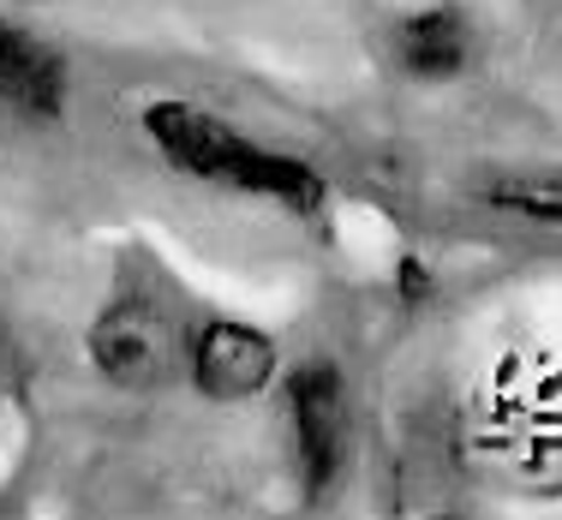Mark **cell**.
<instances>
[{"mask_svg":"<svg viewBox=\"0 0 562 520\" xmlns=\"http://www.w3.org/2000/svg\"><path fill=\"white\" fill-rule=\"evenodd\" d=\"M144 132H150V144L180 173H198L210 185H234V192L270 197L276 210H293V216H324V204H329V185L300 156L263 150L246 132L222 126L216 114L192 109V102H150L144 109Z\"/></svg>","mask_w":562,"mask_h":520,"instance_id":"cell-1","label":"cell"},{"mask_svg":"<svg viewBox=\"0 0 562 520\" xmlns=\"http://www.w3.org/2000/svg\"><path fill=\"white\" fill-rule=\"evenodd\" d=\"M186 329L173 324L156 299H114L109 312L90 324V365L126 395H150L180 371Z\"/></svg>","mask_w":562,"mask_h":520,"instance_id":"cell-2","label":"cell"},{"mask_svg":"<svg viewBox=\"0 0 562 520\" xmlns=\"http://www.w3.org/2000/svg\"><path fill=\"white\" fill-rule=\"evenodd\" d=\"M288 425H293V461H300L305 497H324L347 455V389L336 365L312 359L288 377Z\"/></svg>","mask_w":562,"mask_h":520,"instance_id":"cell-3","label":"cell"},{"mask_svg":"<svg viewBox=\"0 0 562 520\" xmlns=\"http://www.w3.org/2000/svg\"><path fill=\"white\" fill-rule=\"evenodd\" d=\"M192 383L210 402H251L276 383V341L251 324H210L192 341Z\"/></svg>","mask_w":562,"mask_h":520,"instance_id":"cell-4","label":"cell"},{"mask_svg":"<svg viewBox=\"0 0 562 520\" xmlns=\"http://www.w3.org/2000/svg\"><path fill=\"white\" fill-rule=\"evenodd\" d=\"M0 102L31 120H60L66 109V66L48 43L0 19Z\"/></svg>","mask_w":562,"mask_h":520,"instance_id":"cell-5","label":"cell"},{"mask_svg":"<svg viewBox=\"0 0 562 520\" xmlns=\"http://www.w3.org/2000/svg\"><path fill=\"white\" fill-rule=\"evenodd\" d=\"M395 48L413 78H454L467 66V55H473V31H467V19L454 7H431V12L401 19Z\"/></svg>","mask_w":562,"mask_h":520,"instance_id":"cell-6","label":"cell"},{"mask_svg":"<svg viewBox=\"0 0 562 520\" xmlns=\"http://www.w3.org/2000/svg\"><path fill=\"white\" fill-rule=\"evenodd\" d=\"M479 197L508 210V216H527V222H562V168L503 173V180L479 185Z\"/></svg>","mask_w":562,"mask_h":520,"instance_id":"cell-7","label":"cell"},{"mask_svg":"<svg viewBox=\"0 0 562 520\" xmlns=\"http://www.w3.org/2000/svg\"><path fill=\"white\" fill-rule=\"evenodd\" d=\"M520 7H527V19H532V31H539V43L562 60V0H520Z\"/></svg>","mask_w":562,"mask_h":520,"instance_id":"cell-8","label":"cell"},{"mask_svg":"<svg viewBox=\"0 0 562 520\" xmlns=\"http://www.w3.org/2000/svg\"><path fill=\"white\" fill-rule=\"evenodd\" d=\"M401 293H425V270H419V258L401 263Z\"/></svg>","mask_w":562,"mask_h":520,"instance_id":"cell-9","label":"cell"},{"mask_svg":"<svg viewBox=\"0 0 562 520\" xmlns=\"http://www.w3.org/2000/svg\"><path fill=\"white\" fill-rule=\"evenodd\" d=\"M19 7H43V0H19Z\"/></svg>","mask_w":562,"mask_h":520,"instance_id":"cell-10","label":"cell"}]
</instances>
